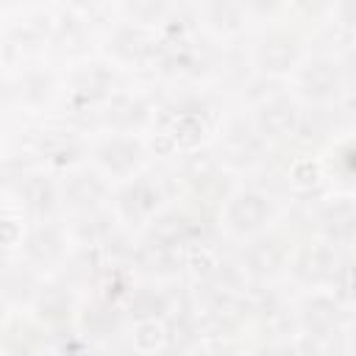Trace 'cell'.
I'll return each mask as SVG.
<instances>
[{
    "label": "cell",
    "mask_w": 356,
    "mask_h": 356,
    "mask_svg": "<svg viewBox=\"0 0 356 356\" xmlns=\"http://www.w3.org/2000/svg\"><path fill=\"white\" fill-rule=\"evenodd\" d=\"M36 309H39V314H42L44 320H61V317H67L70 309H72V295H70L64 286H47V289L39 295Z\"/></svg>",
    "instance_id": "4fadbf2b"
},
{
    "label": "cell",
    "mask_w": 356,
    "mask_h": 356,
    "mask_svg": "<svg viewBox=\"0 0 356 356\" xmlns=\"http://www.w3.org/2000/svg\"><path fill=\"white\" fill-rule=\"evenodd\" d=\"M248 3H250L256 11H261V14H264V11H273V8H278V3H281V0H248Z\"/></svg>",
    "instance_id": "484cf974"
},
{
    "label": "cell",
    "mask_w": 356,
    "mask_h": 356,
    "mask_svg": "<svg viewBox=\"0 0 356 356\" xmlns=\"http://www.w3.org/2000/svg\"><path fill=\"white\" fill-rule=\"evenodd\" d=\"M186 175L189 181L206 186L209 181H214V159L209 153H192L186 159Z\"/></svg>",
    "instance_id": "ac0fdd59"
},
{
    "label": "cell",
    "mask_w": 356,
    "mask_h": 356,
    "mask_svg": "<svg viewBox=\"0 0 356 356\" xmlns=\"http://www.w3.org/2000/svg\"><path fill=\"white\" fill-rule=\"evenodd\" d=\"M131 312H134V317H139V320H156L161 312H167L164 309V300L156 295V292H139L136 298H134V303H131Z\"/></svg>",
    "instance_id": "ffe728a7"
},
{
    "label": "cell",
    "mask_w": 356,
    "mask_h": 356,
    "mask_svg": "<svg viewBox=\"0 0 356 356\" xmlns=\"http://www.w3.org/2000/svg\"><path fill=\"white\" fill-rule=\"evenodd\" d=\"M267 214H270V203L259 192H242L228 206V222L239 234H250V231L261 228L264 220H267Z\"/></svg>",
    "instance_id": "6da1fadb"
},
{
    "label": "cell",
    "mask_w": 356,
    "mask_h": 356,
    "mask_svg": "<svg viewBox=\"0 0 356 356\" xmlns=\"http://www.w3.org/2000/svg\"><path fill=\"white\" fill-rule=\"evenodd\" d=\"M47 86H50V81L44 78V75H31L28 78V97H42V95H47Z\"/></svg>",
    "instance_id": "603a6c76"
},
{
    "label": "cell",
    "mask_w": 356,
    "mask_h": 356,
    "mask_svg": "<svg viewBox=\"0 0 356 356\" xmlns=\"http://www.w3.org/2000/svg\"><path fill=\"white\" fill-rule=\"evenodd\" d=\"M209 19L220 31H234L239 25V3L236 0H211L209 3Z\"/></svg>",
    "instance_id": "e0dca14e"
},
{
    "label": "cell",
    "mask_w": 356,
    "mask_h": 356,
    "mask_svg": "<svg viewBox=\"0 0 356 356\" xmlns=\"http://www.w3.org/2000/svg\"><path fill=\"white\" fill-rule=\"evenodd\" d=\"M128 6H131V11H134L136 17H142V19H150V17L161 14V8H164L161 0H131Z\"/></svg>",
    "instance_id": "7402d4cb"
},
{
    "label": "cell",
    "mask_w": 356,
    "mask_h": 356,
    "mask_svg": "<svg viewBox=\"0 0 356 356\" xmlns=\"http://www.w3.org/2000/svg\"><path fill=\"white\" fill-rule=\"evenodd\" d=\"M339 17L345 25H356V0H342L339 3Z\"/></svg>",
    "instance_id": "d4e9b609"
},
{
    "label": "cell",
    "mask_w": 356,
    "mask_h": 356,
    "mask_svg": "<svg viewBox=\"0 0 356 356\" xmlns=\"http://www.w3.org/2000/svg\"><path fill=\"white\" fill-rule=\"evenodd\" d=\"M161 328L156 325V320H142V325H139V334L134 337V342H136V348L139 350H150V348H156L159 342H161Z\"/></svg>",
    "instance_id": "44dd1931"
},
{
    "label": "cell",
    "mask_w": 356,
    "mask_h": 356,
    "mask_svg": "<svg viewBox=\"0 0 356 356\" xmlns=\"http://www.w3.org/2000/svg\"><path fill=\"white\" fill-rule=\"evenodd\" d=\"M295 122H298V108L286 97H275L259 108V128L267 136H284L295 128Z\"/></svg>",
    "instance_id": "5b68a950"
},
{
    "label": "cell",
    "mask_w": 356,
    "mask_h": 356,
    "mask_svg": "<svg viewBox=\"0 0 356 356\" xmlns=\"http://www.w3.org/2000/svg\"><path fill=\"white\" fill-rule=\"evenodd\" d=\"M122 211L128 217H145L147 211L156 209V192L147 184H134L122 192Z\"/></svg>",
    "instance_id": "5bb4252c"
},
{
    "label": "cell",
    "mask_w": 356,
    "mask_h": 356,
    "mask_svg": "<svg viewBox=\"0 0 356 356\" xmlns=\"http://www.w3.org/2000/svg\"><path fill=\"white\" fill-rule=\"evenodd\" d=\"M345 75L350 78V83H353V89H356V53H353V56H348V64H345Z\"/></svg>",
    "instance_id": "4316f807"
},
{
    "label": "cell",
    "mask_w": 356,
    "mask_h": 356,
    "mask_svg": "<svg viewBox=\"0 0 356 356\" xmlns=\"http://www.w3.org/2000/svg\"><path fill=\"white\" fill-rule=\"evenodd\" d=\"M303 320H306V325H309L317 337H323V334H328V331L337 325V320H339V306H337L334 300H328V298H312V300L306 303Z\"/></svg>",
    "instance_id": "30bf717a"
},
{
    "label": "cell",
    "mask_w": 356,
    "mask_h": 356,
    "mask_svg": "<svg viewBox=\"0 0 356 356\" xmlns=\"http://www.w3.org/2000/svg\"><path fill=\"white\" fill-rule=\"evenodd\" d=\"M303 92L314 100H325L339 89V67L328 58H312L300 75Z\"/></svg>",
    "instance_id": "7a4b0ae2"
},
{
    "label": "cell",
    "mask_w": 356,
    "mask_h": 356,
    "mask_svg": "<svg viewBox=\"0 0 356 356\" xmlns=\"http://www.w3.org/2000/svg\"><path fill=\"white\" fill-rule=\"evenodd\" d=\"M192 236V222L189 217L172 211V214H164L156 225H153V234H150V242H161V245H184L186 239Z\"/></svg>",
    "instance_id": "ba28073f"
},
{
    "label": "cell",
    "mask_w": 356,
    "mask_h": 356,
    "mask_svg": "<svg viewBox=\"0 0 356 356\" xmlns=\"http://www.w3.org/2000/svg\"><path fill=\"white\" fill-rule=\"evenodd\" d=\"M348 106H350V108H356V89H353V95H350V100H348Z\"/></svg>",
    "instance_id": "83f0119b"
},
{
    "label": "cell",
    "mask_w": 356,
    "mask_h": 356,
    "mask_svg": "<svg viewBox=\"0 0 356 356\" xmlns=\"http://www.w3.org/2000/svg\"><path fill=\"white\" fill-rule=\"evenodd\" d=\"M25 197H28V206L33 211H50L53 209V189L42 178H33L25 184Z\"/></svg>",
    "instance_id": "d6986e66"
},
{
    "label": "cell",
    "mask_w": 356,
    "mask_h": 356,
    "mask_svg": "<svg viewBox=\"0 0 356 356\" xmlns=\"http://www.w3.org/2000/svg\"><path fill=\"white\" fill-rule=\"evenodd\" d=\"M83 325H86L89 334H95V337H106V334H111V331L117 328V312H114L111 306L97 303V306L86 309V314H83Z\"/></svg>",
    "instance_id": "9a60e30c"
},
{
    "label": "cell",
    "mask_w": 356,
    "mask_h": 356,
    "mask_svg": "<svg viewBox=\"0 0 356 356\" xmlns=\"http://www.w3.org/2000/svg\"><path fill=\"white\" fill-rule=\"evenodd\" d=\"M108 117L114 120V125H120V128H131V125H139V122L147 117V111H145V106H142L139 100L120 97V100L114 103V108H111Z\"/></svg>",
    "instance_id": "2e32d148"
},
{
    "label": "cell",
    "mask_w": 356,
    "mask_h": 356,
    "mask_svg": "<svg viewBox=\"0 0 356 356\" xmlns=\"http://www.w3.org/2000/svg\"><path fill=\"white\" fill-rule=\"evenodd\" d=\"M298 3V8L303 11V14H309V17H317L320 11H325V6H328V0H295Z\"/></svg>",
    "instance_id": "cb8c5ba5"
},
{
    "label": "cell",
    "mask_w": 356,
    "mask_h": 356,
    "mask_svg": "<svg viewBox=\"0 0 356 356\" xmlns=\"http://www.w3.org/2000/svg\"><path fill=\"white\" fill-rule=\"evenodd\" d=\"M331 270H334V253L328 245H309L300 250V256L295 261V273L306 284L325 281L331 275Z\"/></svg>",
    "instance_id": "277c9868"
},
{
    "label": "cell",
    "mask_w": 356,
    "mask_h": 356,
    "mask_svg": "<svg viewBox=\"0 0 356 356\" xmlns=\"http://www.w3.org/2000/svg\"><path fill=\"white\" fill-rule=\"evenodd\" d=\"M248 261L250 267L259 273V275H267V273H275L281 264H284V245L278 239H261L250 248L248 253Z\"/></svg>",
    "instance_id": "8fae6325"
},
{
    "label": "cell",
    "mask_w": 356,
    "mask_h": 356,
    "mask_svg": "<svg viewBox=\"0 0 356 356\" xmlns=\"http://www.w3.org/2000/svg\"><path fill=\"white\" fill-rule=\"evenodd\" d=\"M298 58V44L289 36H270L259 47V64L264 72H284L295 64Z\"/></svg>",
    "instance_id": "8992f818"
},
{
    "label": "cell",
    "mask_w": 356,
    "mask_h": 356,
    "mask_svg": "<svg viewBox=\"0 0 356 356\" xmlns=\"http://www.w3.org/2000/svg\"><path fill=\"white\" fill-rule=\"evenodd\" d=\"M103 192H106L103 181H100L97 175H92V172H81V175H75V178L67 184V197H70V203H72V206H81V209H92V206L103 197Z\"/></svg>",
    "instance_id": "9c48e42d"
},
{
    "label": "cell",
    "mask_w": 356,
    "mask_h": 356,
    "mask_svg": "<svg viewBox=\"0 0 356 356\" xmlns=\"http://www.w3.org/2000/svg\"><path fill=\"white\" fill-rule=\"evenodd\" d=\"M100 161L111 172H128L142 161V145L134 139H111L100 147Z\"/></svg>",
    "instance_id": "52a82bcc"
},
{
    "label": "cell",
    "mask_w": 356,
    "mask_h": 356,
    "mask_svg": "<svg viewBox=\"0 0 356 356\" xmlns=\"http://www.w3.org/2000/svg\"><path fill=\"white\" fill-rule=\"evenodd\" d=\"M61 253V236L53 231V228H39L31 234L28 239V256L36 261V264H50L56 256Z\"/></svg>",
    "instance_id": "7c38bea8"
},
{
    "label": "cell",
    "mask_w": 356,
    "mask_h": 356,
    "mask_svg": "<svg viewBox=\"0 0 356 356\" xmlns=\"http://www.w3.org/2000/svg\"><path fill=\"white\" fill-rule=\"evenodd\" d=\"M320 231L328 239H350L356 234V203L353 200H337L328 203L317 217Z\"/></svg>",
    "instance_id": "3957f363"
}]
</instances>
